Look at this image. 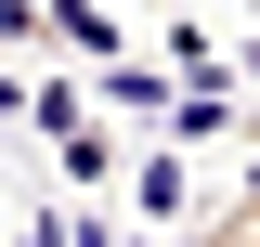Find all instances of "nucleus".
I'll return each mask as SVG.
<instances>
[{
    "mask_svg": "<svg viewBox=\"0 0 260 247\" xmlns=\"http://www.w3.org/2000/svg\"><path fill=\"white\" fill-rule=\"evenodd\" d=\"M247 65H260V52H247Z\"/></svg>",
    "mask_w": 260,
    "mask_h": 247,
    "instance_id": "obj_4",
    "label": "nucleus"
},
{
    "mask_svg": "<svg viewBox=\"0 0 260 247\" xmlns=\"http://www.w3.org/2000/svg\"><path fill=\"white\" fill-rule=\"evenodd\" d=\"M52 39H65V52H91V65H117V26H104L91 0H52Z\"/></svg>",
    "mask_w": 260,
    "mask_h": 247,
    "instance_id": "obj_3",
    "label": "nucleus"
},
{
    "mask_svg": "<svg viewBox=\"0 0 260 247\" xmlns=\"http://www.w3.org/2000/svg\"><path fill=\"white\" fill-rule=\"evenodd\" d=\"M130 208H143V221H195V182H182V156H143V169H130Z\"/></svg>",
    "mask_w": 260,
    "mask_h": 247,
    "instance_id": "obj_2",
    "label": "nucleus"
},
{
    "mask_svg": "<svg viewBox=\"0 0 260 247\" xmlns=\"http://www.w3.org/2000/svg\"><path fill=\"white\" fill-rule=\"evenodd\" d=\"M182 247H260V156H247V182H234V195H208V208L182 221Z\"/></svg>",
    "mask_w": 260,
    "mask_h": 247,
    "instance_id": "obj_1",
    "label": "nucleus"
}]
</instances>
